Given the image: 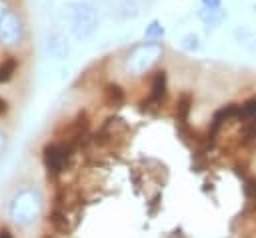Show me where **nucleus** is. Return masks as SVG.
I'll use <instances>...</instances> for the list:
<instances>
[{"instance_id":"nucleus-6","label":"nucleus","mask_w":256,"mask_h":238,"mask_svg":"<svg viewBox=\"0 0 256 238\" xmlns=\"http://www.w3.org/2000/svg\"><path fill=\"white\" fill-rule=\"evenodd\" d=\"M190 108H192V96L190 94H184L180 100H178V122L184 124L188 114H190Z\"/></svg>"},{"instance_id":"nucleus-7","label":"nucleus","mask_w":256,"mask_h":238,"mask_svg":"<svg viewBox=\"0 0 256 238\" xmlns=\"http://www.w3.org/2000/svg\"><path fill=\"white\" fill-rule=\"evenodd\" d=\"M146 38L148 40H152V42H156V40H162L164 38V34H166V30H164V26L158 22V20H154V22H150L148 24V28H146Z\"/></svg>"},{"instance_id":"nucleus-4","label":"nucleus","mask_w":256,"mask_h":238,"mask_svg":"<svg viewBox=\"0 0 256 238\" xmlns=\"http://www.w3.org/2000/svg\"><path fill=\"white\" fill-rule=\"evenodd\" d=\"M166 98V72L164 70H158L152 78V88H150V94H148V100L144 102V106H160Z\"/></svg>"},{"instance_id":"nucleus-13","label":"nucleus","mask_w":256,"mask_h":238,"mask_svg":"<svg viewBox=\"0 0 256 238\" xmlns=\"http://www.w3.org/2000/svg\"><path fill=\"white\" fill-rule=\"evenodd\" d=\"M200 4L204 8H220L222 6V0H200Z\"/></svg>"},{"instance_id":"nucleus-15","label":"nucleus","mask_w":256,"mask_h":238,"mask_svg":"<svg viewBox=\"0 0 256 238\" xmlns=\"http://www.w3.org/2000/svg\"><path fill=\"white\" fill-rule=\"evenodd\" d=\"M8 112V102L0 98V114H6Z\"/></svg>"},{"instance_id":"nucleus-5","label":"nucleus","mask_w":256,"mask_h":238,"mask_svg":"<svg viewBox=\"0 0 256 238\" xmlns=\"http://www.w3.org/2000/svg\"><path fill=\"white\" fill-rule=\"evenodd\" d=\"M198 18L202 20V24L206 26V30H216L218 26L224 24V20L228 18V12L226 8H200L198 10Z\"/></svg>"},{"instance_id":"nucleus-11","label":"nucleus","mask_w":256,"mask_h":238,"mask_svg":"<svg viewBox=\"0 0 256 238\" xmlns=\"http://www.w3.org/2000/svg\"><path fill=\"white\" fill-rule=\"evenodd\" d=\"M182 48H184V50H188V52L198 50V48H200V38H198V34H194V32L186 34V36H184V40H182Z\"/></svg>"},{"instance_id":"nucleus-9","label":"nucleus","mask_w":256,"mask_h":238,"mask_svg":"<svg viewBox=\"0 0 256 238\" xmlns=\"http://www.w3.org/2000/svg\"><path fill=\"white\" fill-rule=\"evenodd\" d=\"M250 118H256V96L246 100L244 104H240V120L246 122Z\"/></svg>"},{"instance_id":"nucleus-3","label":"nucleus","mask_w":256,"mask_h":238,"mask_svg":"<svg viewBox=\"0 0 256 238\" xmlns=\"http://www.w3.org/2000/svg\"><path fill=\"white\" fill-rule=\"evenodd\" d=\"M22 36H24V26H22L20 16H16L14 12L8 10V14L0 22V40H2V44L16 46V44H20Z\"/></svg>"},{"instance_id":"nucleus-12","label":"nucleus","mask_w":256,"mask_h":238,"mask_svg":"<svg viewBox=\"0 0 256 238\" xmlns=\"http://www.w3.org/2000/svg\"><path fill=\"white\" fill-rule=\"evenodd\" d=\"M242 134H244V140H256V118H250L244 122Z\"/></svg>"},{"instance_id":"nucleus-10","label":"nucleus","mask_w":256,"mask_h":238,"mask_svg":"<svg viewBox=\"0 0 256 238\" xmlns=\"http://www.w3.org/2000/svg\"><path fill=\"white\" fill-rule=\"evenodd\" d=\"M106 96H108V100H110L114 106L124 102V92H122V88H120L118 84H110V86L106 88Z\"/></svg>"},{"instance_id":"nucleus-2","label":"nucleus","mask_w":256,"mask_h":238,"mask_svg":"<svg viewBox=\"0 0 256 238\" xmlns=\"http://www.w3.org/2000/svg\"><path fill=\"white\" fill-rule=\"evenodd\" d=\"M74 146L68 142H58V144H48L44 148V164L50 174H60L72 154Z\"/></svg>"},{"instance_id":"nucleus-16","label":"nucleus","mask_w":256,"mask_h":238,"mask_svg":"<svg viewBox=\"0 0 256 238\" xmlns=\"http://www.w3.org/2000/svg\"><path fill=\"white\" fill-rule=\"evenodd\" d=\"M0 238H12V236H10L6 230H2V232H0Z\"/></svg>"},{"instance_id":"nucleus-8","label":"nucleus","mask_w":256,"mask_h":238,"mask_svg":"<svg viewBox=\"0 0 256 238\" xmlns=\"http://www.w3.org/2000/svg\"><path fill=\"white\" fill-rule=\"evenodd\" d=\"M16 68H18V62L14 58H8L6 62H2L0 64V82H8L14 76Z\"/></svg>"},{"instance_id":"nucleus-1","label":"nucleus","mask_w":256,"mask_h":238,"mask_svg":"<svg viewBox=\"0 0 256 238\" xmlns=\"http://www.w3.org/2000/svg\"><path fill=\"white\" fill-rule=\"evenodd\" d=\"M66 14H68V18L72 22V30H74V34L78 38H88L98 26V10L88 2H72V4H68Z\"/></svg>"},{"instance_id":"nucleus-14","label":"nucleus","mask_w":256,"mask_h":238,"mask_svg":"<svg viewBox=\"0 0 256 238\" xmlns=\"http://www.w3.org/2000/svg\"><path fill=\"white\" fill-rule=\"evenodd\" d=\"M8 14V6H6V2L4 0H0V22H2V18Z\"/></svg>"}]
</instances>
